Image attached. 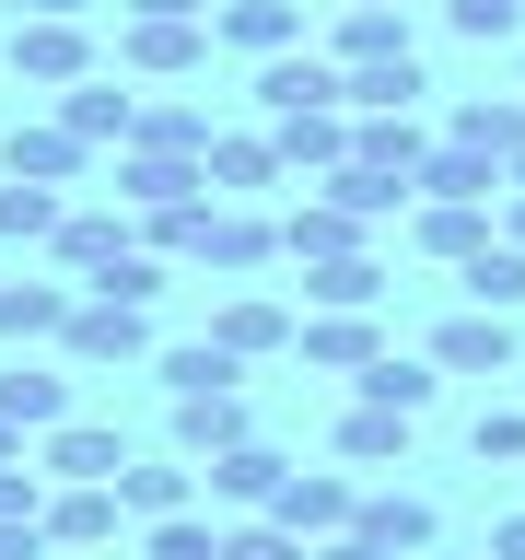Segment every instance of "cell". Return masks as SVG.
<instances>
[{
  "instance_id": "obj_1",
  "label": "cell",
  "mask_w": 525,
  "mask_h": 560,
  "mask_svg": "<svg viewBox=\"0 0 525 560\" xmlns=\"http://www.w3.org/2000/svg\"><path fill=\"white\" fill-rule=\"evenodd\" d=\"M94 24L82 12H12V82H35V94H70V82H94Z\"/></svg>"
},
{
  "instance_id": "obj_2",
  "label": "cell",
  "mask_w": 525,
  "mask_h": 560,
  "mask_svg": "<svg viewBox=\"0 0 525 560\" xmlns=\"http://www.w3.org/2000/svg\"><path fill=\"white\" fill-rule=\"evenodd\" d=\"M70 374H117V362H152V304H117V292H82L59 327Z\"/></svg>"
},
{
  "instance_id": "obj_3",
  "label": "cell",
  "mask_w": 525,
  "mask_h": 560,
  "mask_svg": "<svg viewBox=\"0 0 525 560\" xmlns=\"http://www.w3.org/2000/svg\"><path fill=\"white\" fill-rule=\"evenodd\" d=\"M210 47H222L210 12H117V70L129 82H187Z\"/></svg>"
},
{
  "instance_id": "obj_4",
  "label": "cell",
  "mask_w": 525,
  "mask_h": 560,
  "mask_svg": "<svg viewBox=\"0 0 525 560\" xmlns=\"http://www.w3.org/2000/svg\"><path fill=\"white\" fill-rule=\"evenodd\" d=\"M129 245H140V210H129V199H70V222H59V245H47V257H59V280H82V292H94Z\"/></svg>"
},
{
  "instance_id": "obj_5",
  "label": "cell",
  "mask_w": 525,
  "mask_h": 560,
  "mask_svg": "<svg viewBox=\"0 0 525 560\" xmlns=\"http://www.w3.org/2000/svg\"><path fill=\"white\" fill-rule=\"evenodd\" d=\"M0 175H35V187H82V175H94V140L70 129L59 105H47V117H12V140H0Z\"/></svg>"
},
{
  "instance_id": "obj_6",
  "label": "cell",
  "mask_w": 525,
  "mask_h": 560,
  "mask_svg": "<svg viewBox=\"0 0 525 560\" xmlns=\"http://www.w3.org/2000/svg\"><path fill=\"white\" fill-rule=\"evenodd\" d=\"M269 514L292 525V537H339V525H362V467H339V455H327V467H292Z\"/></svg>"
},
{
  "instance_id": "obj_7",
  "label": "cell",
  "mask_w": 525,
  "mask_h": 560,
  "mask_svg": "<svg viewBox=\"0 0 525 560\" xmlns=\"http://www.w3.org/2000/svg\"><path fill=\"white\" fill-rule=\"evenodd\" d=\"M432 362H444V374H525V339H514V315L455 304L444 327H432Z\"/></svg>"
},
{
  "instance_id": "obj_8",
  "label": "cell",
  "mask_w": 525,
  "mask_h": 560,
  "mask_svg": "<svg viewBox=\"0 0 525 560\" xmlns=\"http://www.w3.org/2000/svg\"><path fill=\"white\" fill-rule=\"evenodd\" d=\"M210 339L234 350V362H280V350L304 339V315H280L269 292H257V280H234V292H222V304H210Z\"/></svg>"
},
{
  "instance_id": "obj_9",
  "label": "cell",
  "mask_w": 525,
  "mask_h": 560,
  "mask_svg": "<svg viewBox=\"0 0 525 560\" xmlns=\"http://www.w3.org/2000/svg\"><path fill=\"white\" fill-rule=\"evenodd\" d=\"M350 245H374V222H362L350 199H327V187H304V199L280 210V257H292V269H315V257H350Z\"/></svg>"
},
{
  "instance_id": "obj_10",
  "label": "cell",
  "mask_w": 525,
  "mask_h": 560,
  "mask_svg": "<svg viewBox=\"0 0 525 560\" xmlns=\"http://www.w3.org/2000/svg\"><path fill=\"white\" fill-rule=\"evenodd\" d=\"M409 432H420L409 409H374V397H350L339 432H327V455H339V467H362V479H397V467H409Z\"/></svg>"
},
{
  "instance_id": "obj_11",
  "label": "cell",
  "mask_w": 525,
  "mask_h": 560,
  "mask_svg": "<svg viewBox=\"0 0 525 560\" xmlns=\"http://www.w3.org/2000/svg\"><path fill=\"white\" fill-rule=\"evenodd\" d=\"M117 525H129L117 479H47V549H117Z\"/></svg>"
},
{
  "instance_id": "obj_12",
  "label": "cell",
  "mask_w": 525,
  "mask_h": 560,
  "mask_svg": "<svg viewBox=\"0 0 525 560\" xmlns=\"http://www.w3.org/2000/svg\"><path fill=\"white\" fill-rule=\"evenodd\" d=\"M269 257H280V222H269V210H257V199H210V245H199L210 280H257Z\"/></svg>"
},
{
  "instance_id": "obj_13",
  "label": "cell",
  "mask_w": 525,
  "mask_h": 560,
  "mask_svg": "<svg viewBox=\"0 0 525 560\" xmlns=\"http://www.w3.org/2000/svg\"><path fill=\"white\" fill-rule=\"evenodd\" d=\"M292 105H350V70L327 47H280L257 59V117H292Z\"/></svg>"
},
{
  "instance_id": "obj_14",
  "label": "cell",
  "mask_w": 525,
  "mask_h": 560,
  "mask_svg": "<svg viewBox=\"0 0 525 560\" xmlns=\"http://www.w3.org/2000/svg\"><path fill=\"white\" fill-rule=\"evenodd\" d=\"M490 234H502V199H409V245L444 257V269H467Z\"/></svg>"
},
{
  "instance_id": "obj_15",
  "label": "cell",
  "mask_w": 525,
  "mask_h": 560,
  "mask_svg": "<svg viewBox=\"0 0 525 560\" xmlns=\"http://www.w3.org/2000/svg\"><path fill=\"white\" fill-rule=\"evenodd\" d=\"M199 479H210V514H269V502H280V479H292V455H280L269 432H257V444H234V455H210Z\"/></svg>"
},
{
  "instance_id": "obj_16",
  "label": "cell",
  "mask_w": 525,
  "mask_h": 560,
  "mask_svg": "<svg viewBox=\"0 0 525 560\" xmlns=\"http://www.w3.org/2000/svg\"><path fill=\"white\" fill-rule=\"evenodd\" d=\"M257 444V409H245V385H199V397H175V455H234Z\"/></svg>"
},
{
  "instance_id": "obj_17",
  "label": "cell",
  "mask_w": 525,
  "mask_h": 560,
  "mask_svg": "<svg viewBox=\"0 0 525 560\" xmlns=\"http://www.w3.org/2000/svg\"><path fill=\"white\" fill-rule=\"evenodd\" d=\"M210 35L257 70V59H280V47H304V0H210Z\"/></svg>"
},
{
  "instance_id": "obj_18",
  "label": "cell",
  "mask_w": 525,
  "mask_h": 560,
  "mask_svg": "<svg viewBox=\"0 0 525 560\" xmlns=\"http://www.w3.org/2000/svg\"><path fill=\"white\" fill-rule=\"evenodd\" d=\"M117 199H129V210L210 199V164H199V152H140V140H129V152H117Z\"/></svg>"
},
{
  "instance_id": "obj_19",
  "label": "cell",
  "mask_w": 525,
  "mask_h": 560,
  "mask_svg": "<svg viewBox=\"0 0 525 560\" xmlns=\"http://www.w3.org/2000/svg\"><path fill=\"white\" fill-rule=\"evenodd\" d=\"M35 467H47V479H117V467H129V432H117V420H82V409H70L59 432L35 444Z\"/></svg>"
},
{
  "instance_id": "obj_20",
  "label": "cell",
  "mask_w": 525,
  "mask_h": 560,
  "mask_svg": "<svg viewBox=\"0 0 525 560\" xmlns=\"http://www.w3.org/2000/svg\"><path fill=\"white\" fill-rule=\"evenodd\" d=\"M199 455H129V467H117V502H129V525H152V514H187V502H199Z\"/></svg>"
},
{
  "instance_id": "obj_21",
  "label": "cell",
  "mask_w": 525,
  "mask_h": 560,
  "mask_svg": "<svg viewBox=\"0 0 525 560\" xmlns=\"http://www.w3.org/2000/svg\"><path fill=\"white\" fill-rule=\"evenodd\" d=\"M59 117H70L82 140H94V152H129V129H140L129 70H94V82H70V94H59Z\"/></svg>"
},
{
  "instance_id": "obj_22",
  "label": "cell",
  "mask_w": 525,
  "mask_h": 560,
  "mask_svg": "<svg viewBox=\"0 0 525 560\" xmlns=\"http://www.w3.org/2000/svg\"><path fill=\"white\" fill-rule=\"evenodd\" d=\"M385 304V257L350 245V257H315L304 269V315H374Z\"/></svg>"
},
{
  "instance_id": "obj_23",
  "label": "cell",
  "mask_w": 525,
  "mask_h": 560,
  "mask_svg": "<svg viewBox=\"0 0 525 560\" xmlns=\"http://www.w3.org/2000/svg\"><path fill=\"white\" fill-rule=\"evenodd\" d=\"M70 304H82V280H0V350H35L59 339Z\"/></svg>"
},
{
  "instance_id": "obj_24",
  "label": "cell",
  "mask_w": 525,
  "mask_h": 560,
  "mask_svg": "<svg viewBox=\"0 0 525 560\" xmlns=\"http://www.w3.org/2000/svg\"><path fill=\"white\" fill-rule=\"evenodd\" d=\"M269 140L292 175H327V164H350V105H292V117H269Z\"/></svg>"
},
{
  "instance_id": "obj_25",
  "label": "cell",
  "mask_w": 525,
  "mask_h": 560,
  "mask_svg": "<svg viewBox=\"0 0 525 560\" xmlns=\"http://www.w3.org/2000/svg\"><path fill=\"white\" fill-rule=\"evenodd\" d=\"M502 187H514V164L479 140H432V164H420V199H502Z\"/></svg>"
},
{
  "instance_id": "obj_26",
  "label": "cell",
  "mask_w": 525,
  "mask_h": 560,
  "mask_svg": "<svg viewBox=\"0 0 525 560\" xmlns=\"http://www.w3.org/2000/svg\"><path fill=\"white\" fill-rule=\"evenodd\" d=\"M362 525H374V537H385L397 560L444 549V514H432V490H397V479H385V490H362Z\"/></svg>"
},
{
  "instance_id": "obj_27",
  "label": "cell",
  "mask_w": 525,
  "mask_h": 560,
  "mask_svg": "<svg viewBox=\"0 0 525 560\" xmlns=\"http://www.w3.org/2000/svg\"><path fill=\"white\" fill-rule=\"evenodd\" d=\"M0 420H12V432H35V444H47V432H59V420H70V374H35L24 350H12V362H0Z\"/></svg>"
},
{
  "instance_id": "obj_28",
  "label": "cell",
  "mask_w": 525,
  "mask_h": 560,
  "mask_svg": "<svg viewBox=\"0 0 525 560\" xmlns=\"http://www.w3.org/2000/svg\"><path fill=\"white\" fill-rule=\"evenodd\" d=\"M374 350H385V327H374V315H304L292 362H315V374H362Z\"/></svg>"
},
{
  "instance_id": "obj_29",
  "label": "cell",
  "mask_w": 525,
  "mask_h": 560,
  "mask_svg": "<svg viewBox=\"0 0 525 560\" xmlns=\"http://www.w3.org/2000/svg\"><path fill=\"white\" fill-rule=\"evenodd\" d=\"M280 175H292V164H280L269 129H222V140H210V187H222V199H257V187H280Z\"/></svg>"
},
{
  "instance_id": "obj_30",
  "label": "cell",
  "mask_w": 525,
  "mask_h": 560,
  "mask_svg": "<svg viewBox=\"0 0 525 560\" xmlns=\"http://www.w3.org/2000/svg\"><path fill=\"white\" fill-rule=\"evenodd\" d=\"M420 94H432L420 47H409V59H362V70H350V117H420Z\"/></svg>"
},
{
  "instance_id": "obj_31",
  "label": "cell",
  "mask_w": 525,
  "mask_h": 560,
  "mask_svg": "<svg viewBox=\"0 0 525 560\" xmlns=\"http://www.w3.org/2000/svg\"><path fill=\"white\" fill-rule=\"evenodd\" d=\"M362 397H374V409H432V397H444V362H432V350H420V362H409V350H374V362H362Z\"/></svg>"
},
{
  "instance_id": "obj_32",
  "label": "cell",
  "mask_w": 525,
  "mask_h": 560,
  "mask_svg": "<svg viewBox=\"0 0 525 560\" xmlns=\"http://www.w3.org/2000/svg\"><path fill=\"white\" fill-rule=\"evenodd\" d=\"M327 59H339V70H362V59H409V12H362V0H339Z\"/></svg>"
},
{
  "instance_id": "obj_33",
  "label": "cell",
  "mask_w": 525,
  "mask_h": 560,
  "mask_svg": "<svg viewBox=\"0 0 525 560\" xmlns=\"http://www.w3.org/2000/svg\"><path fill=\"white\" fill-rule=\"evenodd\" d=\"M70 187H35V175H0V245H59Z\"/></svg>"
},
{
  "instance_id": "obj_34",
  "label": "cell",
  "mask_w": 525,
  "mask_h": 560,
  "mask_svg": "<svg viewBox=\"0 0 525 560\" xmlns=\"http://www.w3.org/2000/svg\"><path fill=\"white\" fill-rule=\"evenodd\" d=\"M432 140L444 129H420V117H350V152L385 164V175H409V187H420V164H432Z\"/></svg>"
},
{
  "instance_id": "obj_35",
  "label": "cell",
  "mask_w": 525,
  "mask_h": 560,
  "mask_svg": "<svg viewBox=\"0 0 525 560\" xmlns=\"http://www.w3.org/2000/svg\"><path fill=\"white\" fill-rule=\"evenodd\" d=\"M455 292H467V304H490V315H525V245H514V234H490L479 257L455 269Z\"/></svg>"
},
{
  "instance_id": "obj_36",
  "label": "cell",
  "mask_w": 525,
  "mask_h": 560,
  "mask_svg": "<svg viewBox=\"0 0 525 560\" xmlns=\"http://www.w3.org/2000/svg\"><path fill=\"white\" fill-rule=\"evenodd\" d=\"M152 385H164V397H199V385H245V362H234V350H222V339L199 327V339L152 350Z\"/></svg>"
},
{
  "instance_id": "obj_37",
  "label": "cell",
  "mask_w": 525,
  "mask_h": 560,
  "mask_svg": "<svg viewBox=\"0 0 525 560\" xmlns=\"http://www.w3.org/2000/svg\"><path fill=\"white\" fill-rule=\"evenodd\" d=\"M315 187H327V199H350V210H362V222H397V210L420 199L409 175H385V164H362V152H350V164H327V175H315Z\"/></svg>"
},
{
  "instance_id": "obj_38",
  "label": "cell",
  "mask_w": 525,
  "mask_h": 560,
  "mask_svg": "<svg viewBox=\"0 0 525 560\" xmlns=\"http://www.w3.org/2000/svg\"><path fill=\"white\" fill-rule=\"evenodd\" d=\"M140 152H199V164H210V140H222V129H210V105H175V94H140Z\"/></svg>"
},
{
  "instance_id": "obj_39",
  "label": "cell",
  "mask_w": 525,
  "mask_h": 560,
  "mask_svg": "<svg viewBox=\"0 0 525 560\" xmlns=\"http://www.w3.org/2000/svg\"><path fill=\"white\" fill-rule=\"evenodd\" d=\"M444 140H479V152L514 164V152H525V94H467V105L444 117Z\"/></svg>"
},
{
  "instance_id": "obj_40",
  "label": "cell",
  "mask_w": 525,
  "mask_h": 560,
  "mask_svg": "<svg viewBox=\"0 0 525 560\" xmlns=\"http://www.w3.org/2000/svg\"><path fill=\"white\" fill-rule=\"evenodd\" d=\"M140 560H222V514H199V502L187 514H152L140 525Z\"/></svg>"
},
{
  "instance_id": "obj_41",
  "label": "cell",
  "mask_w": 525,
  "mask_h": 560,
  "mask_svg": "<svg viewBox=\"0 0 525 560\" xmlns=\"http://www.w3.org/2000/svg\"><path fill=\"white\" fill-rule=\"evenodd\" d=\"M210 199H222V187H210ZM210 199H175V210H140V245H152V257H187V269H199V245H210Z\"/></svg>"
},
{
  "instance_id": "obj_42",
  "label": "cell",
  "mask_w": 525,
  "mask_h": 560,
  "mask_svg": "<svg viewBox=\"0 0 525 560\" xmlns=\"http://www.w3.org/2000/svg\"><path fill=\"white\" fill-rule=\"evenodd\" d=\"M467 455H479V467H525V397H490V409L467 420Z\"/></svg>"
},
{
  "instance_id": "obj_43",
  "label": "cell",
  "mask_w": 525,
  "mask_h": 560,
  "mask_svg": "<svg viewBox=\"0 0 525 560\" xmlns=\"http://www.w3.org/2000/svg\"><path fill=\"white\" fill-rule=\"evenodd\" d=\"M222 560H315V537H292L280 514H234L222 525Z\"/></svg>"
},
{
  "instance_id": "obj_44",
  "label": "cell",
  "mask_w": 525,
  "mask_h": 560,
  "mask_svg": "<svg viewBox=\"0 0 525 560\" xmlns=\"http://www.w3.org/2000/svg\"><path fill=\"white\" fill-rule=\"evenodd\" d=\"M444 24L467 35V47H514V35H525V0H444Z\"/></svg>"
},
{
  "instance_id": "obj_45",
  "label": "cell",
  "mask_w": 525,
  "mask_h": 560,
  "mask_svg": "<svg viewBox=\"0 0 525 560\" xmlns=\"http://www.w3.org/2000/svg\"><path fill=\"white\" fill-rule=\"evenodd\" d=\"M164 269H175V257H152V245H129V257H117V269L94 280V292H117V304H164V292H175Z\"/></svg>"
},
{
  "instance_id": "obj_46",
  "label": "cell",
  "mask_w": 525,
  "mask_h": 560,
  "mask_svg": "<svg viewBox=\"0 0 525 560\" xmlns=\"http://www.w3.org/2000/svg\"><path fill=\"white\" fill-rule=\"evenodd\" d=\"M0 525H47V467H35V455L0 467Z\"/></svg>"
},
{
  "instance_id": "obj_47",
  "label": "cell",
  "mask_w": 525,
  "mask_h": 560,
  "mask_svg": "<svg viewBox=\"0 0 525 560\" xmlns=\"http://www.w3.org/2000/svg\"><path fill=\"white\" fill-rule=\"evenodd\" d=\"M315 560H397V549H385L374 525H339V537H315Z\"/></svg>"
},
{
  "instance_id": "obj_48",
  "label": "cell",
  "mask_w": 525,
  "mask_h": 560,
  "mask_svg": "<svg viewBox=\"0 0 525 560\" xmlns=\"http://www.w3.org/2000/svg\"><path fill=\"white\" fill-rule=\"evenodd\" d=\"M490 560H525V514H502V525H490Z\"/></svg>"
},
{
  "instance_id": "obj_49",
  "label": "cell",
  "mask_w": 525,
  "mask_h": 560,
  "mask_svg": "<svg viewBox=\"0 0 525 560\" xmlns=\"http://www.w3.org/2000/svg\"><path fill=\"white\" fill-rule=\"evenodd\" d=\"M12 12H82V24H94V12H105V0H12Z\"/></svg>"
},
{
  "instance_id": "obj_50",
  "label": "cell",
  "mask_w": 525,
  "mask_h": 560,
  "mask_svg": "<svg viewBox=\"0 0 525 560\" xmlns=\"http://www.w3.org/2000/svg\"><path fill=\"white\" fill-rule=\"evenodd\" d=\"M502 234H514V245H525V187H502Z\"/></svg>"
},
{
  "instance_id": "obj_51",
  "label": "cell",
  "mask_w": 525,
  "mask_h": 560,
  "mask_svg": "<svg viewBox=\"0 0 525 560\" xmlns=\"http://www.w3.org/2000/svg\"><path fill=\"white\" fill-rule=\"evenodd\" d=\"M117 12H210V0H117Z\"/></svg>"
},
{
  "instance_id": "obj_52",
  "label": "cell",
  "mask_w": 525,
  "mask_h": 560,
  "mask_svg": "<svg viewBox=\"0 0 525 560\" xmlns=\"http://www.w3.org/2000/svg\"><path fill=\"white\" fill-rule=\"evenodd\" d=\"M12 455H35V432H12V420H0V467H12Z\"/></svg>"
},
{
  "instance_id": "obj_53",
  "label": "cell",
  "mask_w": 525,
  "mask_h": 560,
  "mask_svg": "<svg viewBox=\"0 0 525 560\" xmlns=\"http://www.w3.org/2000/svg\"><path fill=\"white\" fill-rule=\"evenodd\" d=\"M420 560H490V549H420Z\"/></svg>"
},
{
  "instance_id": "obj_54",
  "label": "cell",
  "mask_w": 525,
  "mask_h": 560,
  "mask_svg": "<svg viewBox=\"0 0 525 560\" xmlns=\"http://www.w3.org/2000/svg\"><path fill=\"white\" fill-rule=\"evenodd\" d=\"M362 12H409V0H362Z\"/></svg>"
},
{
  "instance_id": "obj_55",
  "label": "cell",
  "mask_w": 525,
  "mask_h": 560,
  "mask_svg": "<svg viewBox=\"0 0 525 560\" xmlns=\"http://www.w3.org/2000/svg\"><path fill=\"white\" fill-rule=\"evenodd\" d=\"M514 187H525V152H514Z\"/></svg>"
},
{
  "instance_id": "obj_56",
  "label": "cell",
  "mask_w": 525,
  "mask_h": 560,
  "mask_svg": "<svg viewBox=\"0 0 525 560\" xmlns=\"http://www.w3.org/2000/svg\"><path fill=\"white\" fill-rule=\"evenodd\" d=\"M24 560H47V549H24Z\"/></svg>"
}]
</instances>
